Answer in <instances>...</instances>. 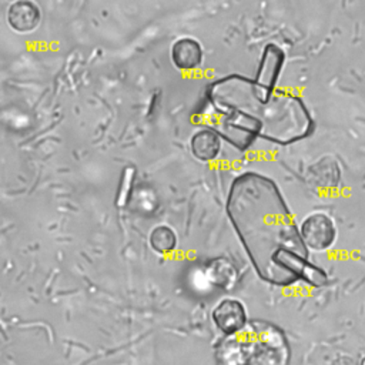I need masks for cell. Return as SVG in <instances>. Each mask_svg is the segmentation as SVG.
<instances>
[{
  "mask_svg": "<svg viewBox=\"0 0 365 365\" xmlns=\"http://www.w3.org/2000/svg\"><path fill=\"white\" fill-rule=\"evenodd\" d=\"M202 115L210 130L230 141L238 150H247L257 137H261V124L245 113L221 110L208 104Z\"/></svg>",
  "mask_w": 365,
  "mask_h": 365,
  "instance_id": "3",
  "label": "cell"
},
{
  "mask_svg": "<svg viewBox=\"0 0 365 365\" xmlns=\"http://www.w3.org/2000/svg\"><path fill=\"white\" fill-rule=\"evenodd\" d=\"M150 245L158 254H168L177 245V235L170 227L158 225L150 234Z\"/></svg>",
  "mask_w": 365,
  "mask_h": 365,
  "instance_id": "11",
  "label": "cell"
},
{
  "mask_svg": "<svg viewBox=\"0 0 365 365\" xmlns=\"http://www.w3.org/2000/svg\"><path fill=\"white\" fill-rule=\"evenodd\" d=\"M41 20L40 9L36 3L29 0H19L10 4L7 10L9 26L17 33L33 31Z\"/></svg>",
  "mask_w": 365,
  "mask_h": 365,
  "instance_id": "7",
  "label": "cell"
},
{
  "mask_svg": "<svg viewBox=\"0 0 365 365\" xmlns=\"http://www.w3.org/2000/svg\"><path fill=\"white\" fill-rule=\"evenodd\" d=\"M227 214L261 279L277 287L327 284L325 272L309 262L299 228L271 178L254 171L238 175L228 191Z\"/></svg>",
  "mask_w": 365,
  "mask_h": 365,
  "instance_id": "1",
  "label": "cell"
},
{
  "mask_svg": "<svg viewBox=\"0 0 365 365\" xmlns=\"http://www.w3.org/2000/svg\"><path fill=\"white\" fill-rule=\"evenodd\" d=\"M212 321L225 335H234L245 328L247 312L240 301L227 298L214 308Z\"/></svg>",
  "mask_w": 365,
  "mask_h": 365,
  "instance_id": "5",
  "label": "cell"
},
{
  "mask_svg": "<svg viewBox=\"0 0 365 365\" xmlns=\"http://www.w3.org/2000/svg\"><path fill=\"white\" fill-rule=\"evenodd\" d=\"M171 58L180 70H194L202 61L201 44L191 37H181L171 47Z\"/></svg>",
  "mask_w": 365,
  "mask_h": 365,
  "instance_id": "8",
  "label": "cell"
},
{
  "mask_svg": "<svg viewBox=\"0 0 365 365\" xmlns=\"http://www.w3.org/2000/svg\"><path fill=\"white\" fill-rule=\"evenodd\" d=\"M134 177H135L134 167L124 168L121 180H120V185H118V194H117V201H115L117 207H124L128 202L131 191H133Z\"/></svg>",
  "mask_w": 365,
  "mask_h": 365,
  "instance_id": "12",
  "label": "cell"
},
{
  "mask_svg": "<svg viewBox=\"0 0 365 365\" xmlns=\"http://www.w3.org/2000/svg\"><path fill=\"white\" fill-rule=\"evenodd\" d=\"M205 275L214 287L222 289L232 288L237 281V269L225 258H215L210 261L205 269Z\"/></svg>",
  "mask_w": 365,
  "mask_h": 365,
  "instance_id": "10",
  "label": "cell"
},
{
  "mask_svg": "<svg viewBox=\"0 0 365 365\" xmlns=\"http://www.w3.org/2000/svg\"><path fill=\"white\" fill-rule=\"evenodd\" d=\"M284 57L285 54L278 46L268 44L262 53L254 81L267 90H274L284 64Z\"/></svg>",
  "mask_w": 365,
  "mask_h": 365,
  "instance_id": "6",
  "label": "cell"
},
{
  "mask_svg": "<svg viewBox=\"0 0 365 365\" xmlns=\"http://www.w3.org/2000/svg\"><path fill=\"white\" fill-rule=\"evenodd\" d=\"M361 365H365V358L362 359V362H361Z\"/></svg>",
  "mask_w": 365,
  "mask_h": 365,
  "instance_id": "13",
  "label": "cell"
},
{
  "mask_svg": "<svg viewBox=\"0 0 365 365\" xmlns=\"http://www.w3.org/2000/svg\"><path fill=\"white\" fill-rule=\"evenodd\" d=\"M299 234L307 248L325 251L334 244L336 230L331 217L322 212H314L302 221Z\"/></svg>",
  "mask_w": 365,
  "mask_h": 365,
  "instance_id": "4",
  "label": "cell"
},
{
  "mask_svg": "<svg viewBox=\"0 0 365 365\" xmlns=\"http://www.w3.org/2000/svg\"><path fill=\"white\" fill-rule=\"evenodd\" d=\"M208 104L248 114L261 124V138L291 144L309 135L312 120L304 103L292 94L267 90L254 78L228 76L210 84Z\"/></svg>",
  "mask_w": 365,
  "mask_h": 365,
  "instance_id": "2",
  "label": "cell"
},
{
  "mask_svg": "<svg viewBox=\"0 0 365 365\" xmlns=\"http://www.w3.org/2000/svg\"><path fill=\"white\" fill-rule=\"evenodd\" d=\"M190 148L195 158L201 161H211L218 155L221 150V141L217 133L210 128H202L191 137Z\"/></svg>",
  "mask_w": 365,
  "mask_h": 365,
  "instance_id": "9",
  "label": "cell"
}]
</instances>
